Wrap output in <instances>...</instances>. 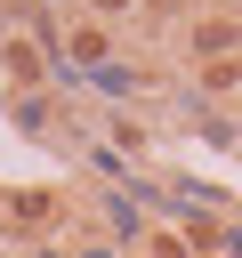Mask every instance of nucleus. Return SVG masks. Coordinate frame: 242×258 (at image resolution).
Listing matches in <instances>:
<instances>
[{
  "label": "nucleus",
  "mask_w": 242,
  "mask_h": 258,
  "mask_svg": "<svg viewBox=\"0 0 242 258\" xmlns=\"http://www.w3.org/2000/svg\"><path fill=\"white\" fill-rule=\"evenodd\" d=\"M97 8H121V0H97Z\"/></svg>",
  "instance_id": "nucleus-1"
}]
</instances>
